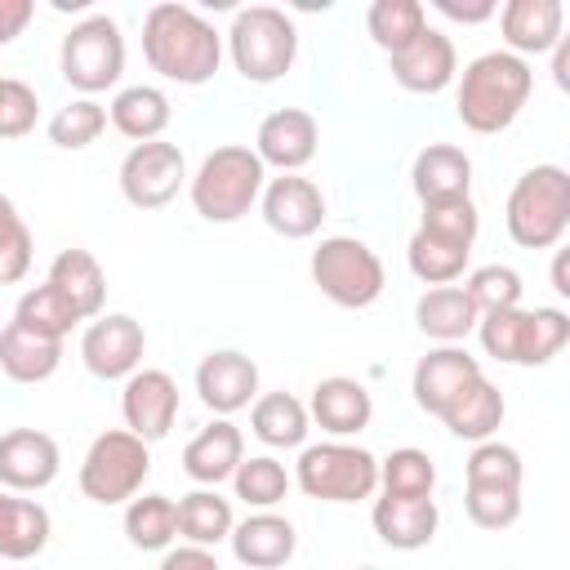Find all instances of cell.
<instances>
[{
	"label": "cell",
	"instance_id": "ba28073f",
	"mask_svg": "<svg viewBox=\"0 0 570 570\" xmlns=\"http://www.w3.org/2000/svg\"><path fill=\"white\" fill-rule=\"evenodd\" d=\"M312 281L330 303L352 307V312L370 307L387 285L383 258L356 236H325L312 249Z\"/></svg>",
	"mask_w": 570,
	"mask_h": 570
},
{
	"label": "cell",
	"instance_id": "ac0fdd59",
	"mask_svg": "<svg viewBox=\"0 0 570 570\" xmlns=\"http://www.w3.org/2000/svg\"><path fill=\"white\" fill-rule=\"evenodd\" d=\"M196 396L205 401V410L227 419L258 396V365L236 347H218L196 365Z\"/></svg>",
	"mask_w": 570,
	"mask_h": 570
},
{
	"label": "cell",
	"instance_id": "d4e9b609",
	"mask_svg": "<svg viewBox=\"0 0 570 570\" xmlns=\"http://www.w3.org/2000/svg\"><path fill=\"white\" fill-rule=\"evenodd\" d=\"M49 285L76 307L80 321L102 316V303H107V272H102V263H98L89 249H62V254L49 263Z\"/></svg>",
	"mask_w": 570,
	"mask_h": 570
},
{
	"label": "cell",
	"instance_id": "cb8c5ba5",
	"mask_svg": "<svg viewBox=\"0 0 570 570\" xmlns=\"http://www.w3.org/2000/svg\"><path fill=\"white\" fill-rule=\"evenodd\" d=\"M227 539H232V552H236V561L245 570H276L298 548L294 525L285 517H276V512H254V517L236 521Z\"/></svg>",
	"mask_w": 570,
	"mask_h": 570
},
{
	"label": "cell",
	"instance_id": "db71d44e",
	"mask_svg": "<svg viewBox=\"0 0 570 570\" xmlns=\"http://www.w3.org/2000/svg\"><path fill=\"white\" fill-rule=\"evenodd\" d=\"M361 570H374V566H361Z\"/></svg>",
	"mask_w": 570,
	"mask_h": 570
},
{
	"label": "cell",
	"instance_id": "83f0119b",
	"mask_svg": "<svg viewBox=\"0 0 570 570\" xmlns=\"http://www.w3.org/2000/svg\"><path fill=\"white\" fill-rule=\"evenodd\" d=\"M58 365H62V343L58 338L27 334L13 321L0 330V370H4V379H13V383H45V379L58 374Z\"/></svg>",
	"mask_w": 570,
	"mask_h": 570
},
{
	"label": "cell",
	"instance_id": "b9f144b4",
	"mask_svg": "<svg viewBox=\"0 0 570 570\" xmlns=\"http://www.w3.org/2000/svg\"><path fill=\"white\" fill-rule=\"evenodd\" d=\"M463 476H468V485H508V490H521L525 468H521V454L512 445H503V441L490 436V441H476V450L463 463Z\"/></svg>",
	"mask_w": 570,
	"mask_h": 570
},
{
	"label": "cell",
	"instance_id": "f907efd6",
	"mask_svg": "<svg viewBox=\"0 0 570 570\" xmlns=\"http://www.w3.org/2000/svg\"><path fill=\"white\" fill-rule=\"evenodd\" d=\"M436 13H445L450 22H463V27H476V22H490L499 13L494 0H472V4H459V0H436Z\"/></svg>",
	"mask_w": 570,
	"mask_h": 570
},
{
	"label": "cell",
	"instance_id": "5b68a950",
	"mask_svg": "<svg viewBox=\"0 0 570 570\" xmlns=\"http://www.w3.org/2000/svg\"><path fill=\"white\" fill-rule=\"evenodd\" d=\"M227 53H232V67L249 85H276L298 58V27L276 4L236 9L232 31H227Z\"/></svg>",
	"mask_w": 570,
	"mask_h": 570
},
{
	"label": "cell",
	"instance_id": "44dd1931",
	"mask_svg": "<svg viewBox=\"0 0 570 570\" xmlns=\"http://www.w3.org/2000/svg\"><path fill=\"white\" fill-rule=\"evenodd\" d=\"M410 187H414V196H419L423 205L472 196V160H468V151L454 147V142H428V147L414 156Z\"/></svg>",
	"mask_w": 570,
	"mask_h": 570
},
{
	"label": "cell",
	"instance_id": "3957f363",
	"mask_svg": "<svg viewBox=\"0 0 570 570\" xmlns=\"http://www.w3.org/2000/svg\"><path fill=\"white\" fill-rule=\"evenodd\" d=\"M263 183H267V169L254 156V147L227 142L200 160V169L187 178V191H191V209L205 223H236L258 205Z\"/></svg>",
	"mask_w": 570,
	"mask_h": 570
},
{
	"label": "cell",
	"instance_id": "681fc988",
	"mask_svg": "<svg viewBox=\"0 0 570 570\" xmlns=\"http://www.w3.org/2000/svg\"><path fill=\"white\" fill-rule=\"evenodd\" d=\"M31 18H36V4L31 0H0V49L9 40H18Z\"/></svg>",
	"mask_w": 570,
	"mask_h": 570
},
{
	"label": "cell",
	"instance_id": "836d02e7",
	"mask_svg": "<svg viewBox=\"0 0 570 570\" xmlns=\"http://www.w3.org/2000/svg\"><path fill=\"white\" fill-rule=\"evenodd\" d=\"M423 27H428V9H423L419 0H374V4L365 9V31H370V40H374L387 58L401 53Z\"/></svg>",
	"mask_w": 570,
	"mask_h": 570
},
{
	"label": "cell",
	"instance_id": "4316f807",
	"mask_svg": "<svg viewBox=\"0 0 570 570\" xmlns=\"http://www.w3.org/2000/svg\"><path fill=\"white\" fill-rule=\"evenodd\" d=\"M107 120H111L125 138H134V142H151V138H160V134L169 129L174 107H169V94L156 89V85H125V89L111 98Z\"/></svg>",
	"mask_w": 570,
	"mask_h": 570
},
{
	"label": "cell",
	"instance_id": "7bdbcfd3",
	"mask_svg": "<svg viewBox=\"0 0 570 570\" xmlns=\"http://www.w3.org/2000/svg\"><path fill=\"white\" fill-rule=\"evenodd\" d=\"M31 272V227L0 191V285H18Z\"/></svg>",
	"mask_w": 570,
	"mask_h": 570
},
{
	"label": "cell",
	"instance_id": "5bb4252c",
	"mask_svg": "<svg viewBox=\"0 0 570 570\" xmlns=\"http://www.w3.org/2000/svg\"><path fill=\"white\" fill-rule=\"evenodd\" d=\"M120 414H125V432H134L147 445L169 436V428L178 419L174 374L169 370H134L125 379V392H120Z\"/></svg>",
	"mask_w": 570,
	"mask_h": 570
},
{
	"label": "cell",
	"instance_id": "ab89813d",
	"mask_svg": "<svg viewBox=\"0 0 570 570\" xmlns=\"http://www.w3.org/2000/svg\"><path fill=\"white\" fill-rule=\"evenodd\" d=\"M107 129V107L98 98H71L67 107H58L49 116V142L62 151H80L89 142H98Z\"/></svg>",
	"mask_w": 570,
	"mask_h": 570
},
{
	"label": "cell",
	"instance_id": "1f68e13d",
	"mask_svg": "<svg viewBox=\"0 0 570 570\" xmlns=\"http://www.w3.org/2000/svg\"><path fill=\"white\" fill-rule=\"evenodd\" d=\"M249 428H254V436H258L263 445H272V450H294V445L307 441L312 419H307V405H303L298 396H289V392H267V396L254 401Z\"/></svg>",
	"mask_w": 570,
	"mask_h": 570
},
{
	"label": "cell",
	"instance_id": "52a82bcc",
	"mask_svg": "<svg viewBox=\"0 0 570 570\" xmlns=\"http://www.w3.org/2000/svg\"><path fill=\"white\" fill-rule=\"evenodd\" d=\"M147 472H151V445L125 428H111V432H98L94 445L85 450L80 490H85V499L116 508V503H129L134 494H142Z\"/></svg>",
	"mask_w": 570,
	"mask_h": 570
},
{
	"label": "cell",
	"instance_id": "484cf974",
	"mask_svg": "<svg viewBox=\"0 0 570 570\" xmlns=\"http://www.w3.org/2000/svg\"><path fill=\"white\" fill-rule=\"evenodd\" d=\"M414 321L419 330L432 338V343H463L472 330H476V307L472 298L463 294V285H432L428 294H419L414 303Z\"/></svg>",
	"mask_w": 570,
	"mask_h": 570
},
{
	"label": "cell",
	"instance_id": "7dc6e473",
	"mask_svg": "<svg viewBox=\"0 0 570 570\" xmlns=\"http://www.w3.org/2000/svg\"><path fill=\"white\" fill-rule=\"evenodd\" d=\"M570 343V316L561 307H530V365H548Z\"/></svg>",
	"mask_w": 570,
	"mask_h": 570
},
{
	"label": "cell",
	"instance_id": "d590c367",
	"mask_svg": "<svg viewBox=\"0 0 570 570\" xmlns=\"http://www.w3.org/2000/svg\"><path fill=\"white\" fill-rule=\"evenodd\" d=\"M13 325H22L27 334H40V338H58V343H62V338L80 325V316H76V307L45 281V285H36V289H27V294L18 298Z\"/></svg>",
	"mask_w": 570,
	"mask_h": 570
},
{
	"label": "cell",
	"instance_id": "7c38bea8",
	"mask_svg": "<svg viewBox=\"0 0 570 570\" xmlns=\"http://www.w3.org/2000/svg\"><path fill=\"white\" fill-rule=\"evenodd\" d=\"M481 374V361L459 347V343H445V347H432L428 356H419L414 365V379H410V392H414V405L432 419H441Z\"/></svg>",
	"mask_w": 570,
	"mask_h": 570
},
{
	"label": "cell",
	"instance_id": "f5cc1de1",
	"mask_svg": "<svg viewBox=\"0 0 570 570\" xmlns=\"http://www.w3.org/2000/svg\"><path fill=\"white\" fill-rule=\"evenodd\" d=\"M552 289L566 298L570 294V254L566 249H557V263H552Z\"/></svg>",
	"mask_w": 570,
	"mask_h": 570
},
{
	"label": "cell",
	"instance_id": "8d00e7d4",
	"mask_svg": "<svg viewBox=\"0 0 570 570\" xmlns=\"http://www.w3.org/2000/svg\"><path fill=\"white\" fill-rule=\"evenodd\" d=\"M476 338H481L485 356H494L503 365H530V307H508V312L481 316Z\"/></svg>",
	"mask_w": 570,
	"mask_h": 570
},
{
	"label": "cell",
	"instance_id": "f546056e",
	"mask_svg": "<svg viewBox=\"0 0 570 570\" xmlns=\"http://www.w3.org/2000/svg\"><path fill=\"white\" fill-rule=\"evenodd\" d=\"M174 508H178V539H187L191 548H209L214 552L236 525L232 499H223L214 485H200V490L183 494Z\"/></svg>",
	"mask_w": 570,
	"mask_h": 570
},
{
	"label": "cell",
	"instance_id": "11a10c76",
	"mask_svg": "<svg viewBox=\"0 0 570 570\" xmlns=\"http://www.w3.org/2000/svg\"><path fill=\"white\" fill-rule=\"evenodd\" d=\"M0 499H4V490H0Z\"/></svg>",
	"mask_w": 570,
	"mask_h": 570
},
{
	"label": "cell",
	"instance_id": "f6af8a7d",
	"mask_svg": "<svg viewBox=\"0 0 570 570\" xmlns=\"http://www.w3.org/2000/svg\"><path fill=\"white\" fill-rule=\"evenodd\" d=\"M463 508H468V521L472 525H481V530H508L521 517V490H508V485H468Z\"/></svg>",
	"mask_w": 570,
	"mask_h": 570
},
{
	"label": "cell",
	"instance_id": "e0dca14e",
	"mask_svg": "<svg viewBox=\"0 0 570 570\" xmlns=\"http://www.w3.org/2000/svg\"><path fill=\"white\" fill-rule=\"evenodd\" d=\"M316 142H321L316 116L303 107H281V111L263 116L258 138H254V156L263 160V169L276 165L281 174H298L316 156Z\"/></svg>",
	"mask_w": 570,
	"mask_h": 570
},
{
	"label": "cell",
	"instance_id": "d6a6232c",
	"mask_svg": "<svg viewBox=\"0 0 570 570\" xmlns=\"http://www.w3.org/2000/svg\"><path fill=\"white\" fill-rule=\"evenodd\" d=\"M125 534L142 552H165L178 539V508L169 494H134L125 503Z\"/></svg>",
	"mask_w": 570,
	"mask_h": 570
},
{
	"label": "cell",
	"instance_id": "816d5d0a",
	"mask_svg": "<svg viewBox=\"0 0 570 570\" xmlns=\"http://www.w3.org/2000/svg\"><path fill=\"white\" fill-rule=\"evenodd\" d=\"M552 80H557V89H570V36H561L552 45Z\"/></svg>",
	"mask_w": 570,
	"mask_h": 570
},
{
	"label": "cell",
	"instance_id": "603a6c76",
	"mask_svg": "<svg viewBox=\"0 0 570 570\" xmlns=\"http://www.w3.org/2000/svg\"><path fill=\"white\" fill-rule=\"evenodd\" d=\"M245 459V436L232 419H214L209 428H200L187 450H183V472L196 481V485H218V481H232V472L240 468Z\"/></svg>",
	"mask_w": 570,
	"mask_h": 570
},
{
	"label": "cell",
	"instance_id": "60d3db41",
	"mask_svg": "<svg viewBox=\"0 0 570 570\" xmlns=\"http://www.w3.org/2000/svg\"><path fill=\"white\" fill-rule=\"evenodd\" d=\"M463 294L472 298L476 316H490V312H508V307H521V294H525V285H521V272H517V267H508V263H485V267L468 272V281H463Z\"/></svg>",
	"mask_w": 570,
	"mask_h": 570
},
{
	"label": "cell",
	"instance_id": "7402d4cb",
	"mask_svg": "<svg viewBox=\"0 0 570 570\" xmlns=\"http://www.w3.org/2000/svg\"><path fill=\"white\" fill-rule=\"evenodd\" d=\"M374 534L396 548V552H419L432 543L436 525H441V508L436 499H396V494H379L374 499Z\"/></svg>",
	"mask_w": 570,
	"mask_h": 570
},
{
	"label": "cell",
	"instance_id": "f35d334b",
	"mask_svg": "<svg viewBox=\"0 0 570 570\" xmlns=\"http://www.w3.org/2000/svg\"><path fill=\"white\" fill-rule=\"evenodd\" d=\"M432 485H436V468H432V459L423 450L401 445L387 459H379V490L383 494H396V499H432Z\"/></svg>",
	"mask_w": 570,
	"mask_h": 570
},
{
	"label": "cell",
	"instance_id": "ee69618b",
	"mask_svg": "<svg viewBox=\"0 0 570 570\" xmlns=\"http://www.w3.org/2000/svg\"><path fill=\"white\" fill-rule=\"evenodd\" d=\"M419 227L432 232V236H441V240H450V245H468L472 249L476 227H481V214H476L472 196H463V200H436V205H423Z\"/></svg>",
	"mask_w": 570,
	"mask_h": 570
},
{
	"label": "cell",
	"instance_id": "9a60e30c",
	"mask_svg": "<svg viewBox=\"0 0 570 570\" xmlns=\"http://www.w3.org/2000/svg\"><path fill=\"white\" fill-rule=\"evenodd\" d=\"M62 468L58 441L40 428H13L0 436V485L9 494H36L45 490Z\"/></svg>",
	"mask_w": 570,
	"mask_h": 570
},
{
	"label": "cell",
	"instance_id": "ffe728a7",
	"mask_svg": "<svg viewBox=\"0 0 570 570\" xmlns=\"http://www.w3.org/2000/svg\"><path fill=\"white\" fill-rule=\"evenodd\" d=\"M503 45L517 58L530 53H552V45L566 36V9L561 0H508L499 9Z\"/></svg>",
	"mask_w": 570,
	"mask_h": 570
},
{
	"label": "cell",
	"instance_id": "d6986e66",
	"mask_svg": "<svg viewBox=\"0 0 570 570\" xmlns=\"http://www.w3.org/2000/svg\"><path fill=\"white\" fill-rule=\"evenodd\" d=\"M307 419L321 423V432H330L334 441L343 436H356L370 428L374 419V401L365 392V383L347 379V374H330L312 387V405H307Z\"/></svg>",
	"mask_w": 570,
	"mask_h": 570
},
{
	"label": "cell",
	"instance_id": "8992f818",
	"mask_svg": "<svg viewBox=\"0 0 570 570\" xmlns=\"http://www.w3.org/2000/svg\"><path fill=\"white\" fill-rule=\"evenodd\" d=\"M294 481L307 499L321 503H361L379 490V459L352 441H321L303 445L294 463Z\"/></svg>",
	"mask_w": 570,
	"mask_h": 570
},
{
	"label": "cell",
	"instance_id": "e575fe53",
	"mask_svg": "<svg viewBox=\"0 0 570 570\" xmlns=\"http://www.w3.org/2000/svg\"><path fill=\"white\" fill-rule=\"evenodd\" d=\"M468 254H472L468 245H450V240H441L423 227L405 245V263L423 285H454L468 272Z\"/></svg>",
	"mask_w": 570,
	"mask_h": 570
},
{
	"label": "cell",
	"instance_id": "9c48e42d",
	"mask_svg": "<svg viewBox=\"0 0 570 570\" xmlns=\"http://www.w3.org/2000/svg\"><path fill=\"white\" fill-rule=\"evenodd\" d=\"M58 71L71 89H80L85 98L111 89L125 71V36L116 27V18L107 13H89L80 18L58 49Z\"/></svg>",
	"mask_w": 570,
	"mask_h": 570
},
{
	"label": "cell",
	"instance_id": "7a4b0ae2",
	"mask_svg": "<svg viewBox=\"0 0 570 570\" xmlns=\"http://www.w3.org/2000/svg\"><path fill=\"white\" fill-rule=\"evenodd\" d=\"M530 89H534L530 62L508 49H490L463 67L454 111L472 134H503L530 102Z\"/></svg>",
	"mask_w": 570,
	"mask_h": 570
},
{
	"label": "cell",
	"instance_id": "277c9868",
	"mask_svg": "<svg viewBox=\"0 0 570 570\" xmlns=\"http://www.w3.org/2000/svg\"><path fill=\"white\" fill-rule=\"evenodd\" d=\"M508 236L521 249H552L570 232V174L561 165H534L525 169L503 209Z\"/></svg>",
	"mask_w": 570,
	"mask_h": 570
},
{
	"label": "cell",
	"instance_id": "2e32d148",
	"mask_svg": "<svg viewBox=\"0 0 570 570\" xmlns=\"http://www.w3.org/2000/svg\"><path fill=\"white\" fill-rule=\"evenodd\" d=\"M392 67V80L410 94H441L454 76H459V53H454V40L436 27H423L401 53L387 58Z\"/></svg>",
	"mask_w": 570,
	"mask_h": 570
},
{
	"label": "cell",
	"instance_id": "4dcf8cb0",
	"mask_svg": "<svg viewBox=\"0 0 570 570\" xmlns=\"http://www.w3.org/2000/svg\"><path fill=\"white\" fill-rule=\"evenodd\" d=\"M503 414H508L503 392H499L490 379H476V383L441 414V423H445L450 436H459V441H490V436L499 432Z\"/></svg>",
	"mask_w": 570,
	"mask_h": 570
},
{
	"label": "cell",
	"instance_id": "bcb514c9",
	"mask_svg": "<svg viewBox=\"0 0 570 570\" xmlns=\"http://www.w3.org/2000/svg\"><path fill=\"white\" fill-rule=\"evenodd\" d=\"M36 116H40L36 89L18 76H0V138H27L36 129Z\"/></svg>",
	"mask_w": 570,
	"mask_h": 570
},
{
	"label": "cell",
	"instance_id": "8fae6325",
	"mask_svg": "<svg viewBox=\"0 0 570 570\" xmlns=\"http://www.w3.org/2000/svg\"><path fill=\"white\" fill-rule=\"evenodd\" d=\"M142 352H147V334L134 316L125 312H102L85 325L80 334V361L94 379L102 383H116V379H129L138 365H142Z\"/></svg>",
	"mask_w": 570,
	"mask_h": 570
},
{
	"label": "cell",
	"instance_id": "f1b7e54d",
	"mask_svg": "<svg viewBox=\"0 0 570 570\" xmlns=\"http://www.w3.org/2000/svg\"><path fill=\"white\" fill-rule=\"evenodd\" d=\"M49 534H53L49 512L36 499H18L4 490V499H0V557L4 561H31L45 552Z\"/></svg>",
	"mask_w": 570,
	"mask_h": 570
},
{
	"label": "cell",
	"instance_id": "6da1fadb",
	"mask_svg": "<svg viewBox=\"0 0 570 570\" xmlns=\"http://www.w3.org/2000/svg\"><path fill=\"white\" fill-rule=\"evenodd\" d=\"M142 58L165 80L205 85L223 62V36L196 9L165 0V4H151L142 18Z\"/></svg>",
	"mask_w": 570,
	"mask_h": 570
},
{
	"label": "cell",
	"instance_id": "30bf717a",
	"mask_svg": "<svg viewBox=\"0 0 570 570\" xmlns=\"http://www.w3.org/2000/svg\"><path fill=\"white\" fill-rule=\"evenodd\" d=\"M187 183V160L178 142L151 138V142H134L129 156L120 160V196L134 209H165Z\"/></svg>",
	"mask_w": 570,
	"mask_h": 570
},
{
	"label": "cell",
	"instance_id": "4fadbf2b",
	"mask_svg": "<svg viewBox=\"0 0 570 570\" xmlns=\"http://www.w3.org/2000/svg\"><path fill=\"white\" fill-rule=\"evenodd\" d=\"M258 209H263V223L285 236V240H307L321 232L325 223V196L312 178L303 174H281V178H267L263 183V196H258Z\"/></svg>",
	"mask_w": 570,
	"mask_h": 570
},
{
	"label": "cell",
	"instance_id": "c3c4849f",
	"mask_svg": "<svg viewBox=\"0 0 570 570\" xmlns=\"http://www.w3.org/2000/svg\"><path fill=\"white\" fill-rule=\"evenodd\" d=\"M156 570H223V566H218V557H214L209 548H191V543H183V548H169V552L160 557Z\"/></svg>",
	"mask_w": 570,
	"mask_h": 570
},
{
	"label": "cell",
	"instance_id": "74e56055",
	"mask_svg": "<svg viewBox=\"0 0 570 570\" xmlns=\"http://www.w3.org/2000/svg\"><path fill=\"white\" fill-rule=\"evenodd\" d=\"M232 485H236V499L258 508V512H272L285 494H289V472L281 459L272 454H249L240 459V468L232 472Z\"/></svg>",
	"mask_w": 570,
	"mask_h": 570
}]
</instances>
